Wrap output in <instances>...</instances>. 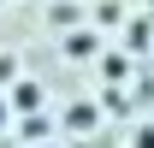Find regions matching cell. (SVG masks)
Wrapping results in <instances>:
<instances>
[{
    "label": "cell",
    "mask_w": 154,
    "mask_h": 148,
    "mask_svg": "<svg viewBox=\"0 0 154 148\" xmlns=\"http://www.w3.org/2000/svg\"><path fill=\"white\" fill-rule=\"evenodd\" d=\"M136 148H154V130H136Z\"/></svg>",
    "instance_id": "obj_1"
},
{
    "label": "cell",
    "mask_w": 154,
    "mask_h": 148,
    "mask_svg": "<svg viewBox=\"0 0 154 148\" xmlns=\"http://www.w3.org/2000/svg\"><path fill=\"white\" fill-rule=\"evenodd\" d=\"M0 130H6V101H0Z\"/></svg>",
    "instance_id": "obj_2"
}]
</instances>
